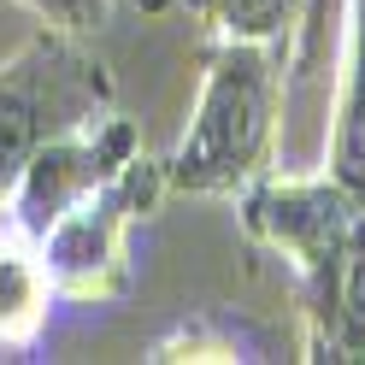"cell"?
<instances>
[{
    "label": "cell",
    "mask_w": 365,
    "mask_h": 365,
    "mask_svg": "<svg viewBox=\"0 0 365 365\" xmlns=\"http://www.w3.org/2000/svg\"><path fill=\"white\" fill-rule=\"evenodd\" d=\"M242 224L289 259L307 307L312 359H365V195L336 171L254 177Z\"/></svg>",
    "instance_id": "obj_1"
},
{
    "label": "cell",
    "mask_w": 365,
    "mask_h": 365,
    "mask_svg": "<svg viewBox=\"0 0 365 365\" xmlns=\"http://www.w3.org/2000/svg\"><path fill=\"white\" fill-rule=\"evenodd\" d=\"M153 365H207V359H265V341L242 324V318H224V312H195L171 324L165 336L148 348Z\"/></svg>",
    "instance_id": "obj_8"
},
{
    "label": "cell",
    "mask_w": 365,
    "mask_h": 365,
    "mask_svg": "<svg viewBox=\"0 0 365 365\" xmlns=\"http://www.w3.org/2000/svg\"><path fill=\"white\" fill-rule=\"evenodd\" d=\"M112 112L106 65L77 48V30L41 24L12 59H0V200L18 171L65 130H83Z\"/></svg>",
    "instance_id": "obj_3"
},
{
    "label": "cell",
    "mask_w": 365,
    "mask_h": 365,
    "mask_svg": "<svg viewBox=\"0 0 365 365\" xmlns=\"http://www.w3.org/2000/svg\"><path fill=\"white\" fill-rule=\"evenodd\" d=\"M165 195V165L148 153H135L118 177H106L95 195H83L65 212L41 247H48L59 301L71 307H118L135 289V259H130V230L135 218L153 212V200Z\"/></svg>",
    "instance_id": "obj_4"
},
{
    "label": "cell",
    "mask_w": 365,
    "mask_h": 365,
    "mask_svg": "<svg viewBox=\"0 0 365 365\" xmlns=\"http://www.w3.org/2000/svg\"><path fill=\"white\" fill-rule=\"evenodd\" d=\"M341 30H348V0H301L289 36V77H283V118L301 95L324 101L336 88V65H341Z\"/></svg>",
    "instance_id": "obj_7"
},
{
    "label": "cell",
    "mask_w": 365,
    "mask_h": 365,
    "mask_svg": "<svg viewBox=\"0 0 365 365\" xmlns=\"http://www.w3.org/2000/svg\"><path fill=\"white\" fill-rule=\"evenodd\" d=\"M135 153H142V135H135V124L118 118V112H106V118L83 124V130L53 135V142L41 148L24 171H18L6 207L24 218L36 236H48L83 195H95L106 177H118Z\"/></svg>",
    "instance_id": "obj_5"
},
{
    "label": "cell",
    "mask_w": 365,
    "mask_h": 365,
    "mask_svg": "<svg viewBox=\"0 0 365 365\" xmlns=\"http://www.w3.org/2000/svg\"><path fill=\"white\" fill-rule=\"evenodd\" d=\"M182 6L218 41H265L283 53H289L294 18H301V0H182Z\"/></svg>",
    "instance_id": "obj_9"
},
{
    "label": "cell",
    "mask_w": 365,
    "mask_h": 365,
    "mask_svg": "<svg viewBox=\"0 0 365 365\" xmlns=\"http://www.w3.org/2000/svg\"><path fill=\"white\" fill-rule=\"evenodd\" d=\"M18 6H30L41 24H59V30H88V24H101L112 0H18Z\"/></svg>",
    "instance_id": "obj_10"
},
{
    "label": "cell",
    "mask_w": 365,
    "mask_h": 365,
    "mask_svg": "<svg viewBox=\"0 0 365 365\" xmlns=\"http://www.w3.org/2000/svg\"><path fill=\"white\" fill-rule=\"evenodd\" d=\"M53 307H59V283H53L48 247L0 200V354L30 359L48 341Z\"/></svg>",
    "instance_id": "obj_6"
},
{
    "label": "cell",
    "mask_w": 365,
    "mask_h": 365,
    "mask_svg": "<svg viewBox=\"0 0 365 365\" xmlns=\"http://www.w3.org/2000/svg\"><path fill=\"white\" fill-rule=\"evenodd\" d=\"M277 142H283V48L218 41L189 130L159 159L165 189L242 195L254 177H265Z\"/></svg>",
    "instance_id": "obj_2"
}]
</instances>
